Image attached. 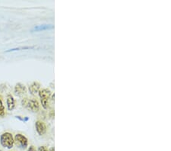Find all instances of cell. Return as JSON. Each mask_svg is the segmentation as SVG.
Instances as JSON below:
<instances>
[{"label":"cell","mask_w":171,"mask_h":151,"mask_svg":"<svg viewBox=\"0 0 171 151\" xmlns=\"http://www.w3.org/2000/svg\"><path fill=\"white\" fill-rule=\"evenodd\" d=\"M0 143L3 147L12 149L15 144V140L12 134L9 132H5L0 136Z\"/></svg>","instance_id":"cell-1"},{"label":"cell","mask_w":171,"mask_h":151,"mask_svg":"<svg viewBox=\"0 0 171 151\" xmlns=\"http://www.w3.org/2000/svg\"><path fill=\"white\" fill-rule=\"evenodd\" d=\"M22 104L23 106L27 108L29 110L32 111V112H38L40 109L39 102H38L37 100H34V99L28 100L27 98H25L22 100Z\"/></svg>","instance_id":"cell-2"},{"label":"cell","mask_w":171,"mask_h":151,"mask_svg":"<svg viewBox=\"0 0 171 151\" xmlns=\"http://www.w3.org/2000/svg\"><path fill=\"white\" fill-rule=\"evenodd\" d=\"M14 140H15V143H16L17 146L20 147L21 148H27V144H28V140H27V138L22 133H17L15 136Z\"/></svg>","instance_id":"cell-3"},{"label":"cell","mask_w":171,"mask_h":151,"mask_svg":"<svg viewBox=\"0 0 171 151\" xmlns=\"http://www.w3.org/2000/svg\"><path fill=\"white\" fill-rule=\"evenodd\" d=\"M35 128H36L37 132L38 133V134L41 135V136L44 135L45 133H46V131H47V128H46L45 123L41 121H36Z\"/></svg>","instance_id":"cell-4"},{"label":"cell","mask_w":171,"mask_h":151,"mask_svg":"<svg viewBox=\"0 0 171 151\" xmlns=\"http://www.w3.org/2000/svg\"><path fill=\"white\" fill-rule=\"evenodd\" d=\"M38 93H39V96L41 98V102L42 101H47V102H49V99H50V96H51V92H50V89H48V88L40 89Z\"/></svg>","instance_id":"cell-5"},{"label":"cell","mask_w":171,"mask_h":151,"mask_svg":"<svg viewBox=\"0 0 171 151\" xmlns=\"http://www.w3.org/2000/svg\"><path fill=\"white\" fill-rule=\"evenodd\" d=\"M27 93V88L22 83H18L15 87V93L17 95H21L22 94H25Z\"/></svg>","instance_id":"cell-6"},{"label":"cell","mask_w":171,"mask_h":151,"mask_svg":"<svg viewBox=\"0 0 171 151\" xmlns=\"http://www.w3.org/2000/svg\"><path fill=\"white\" fill-rule=\"evenodd\" d=\"M6 103L8 111L14 110V108H15V98H13V96H12V95H8V96H7Z\"/></svg>","instance_id":"cell-7"},{"label":"cell","mask_w":171,"mask_h":151,"mask_svg":"<svg viewBox=\"0 0 171 151\" xmlns=\"http://www.w3.org/2000/svg\"><path fill=\"white\" fill-rule=\"evenodd\" d=\"M40 88H41V84L37 82H34L30 86L29 91L31 94L34 95L40 91Z\"/></svg>","instance_id":"cell-8"},{"label":"cell","mask_w":171,"mask_h":151,"mask_svg":"<svg viewBox=\"0 0 171 151\" xmlns=\"http://www.w3.org/2000/svg\"><path fill=\"white\" fill-rule=\"evenodd\" d=\"M53 25H42V26H38L34 28V30L36 31H43L46 30V29H52L53 28Z\"/></svg>","instance_id":"cell-9"},{"label":"cell","mask_w":171,"mask_h":151,"mask_svg":"<svg viewBox=\"0 0 171 151\" xmlns=\"http://www.w3.org/2000/svg\"><path fill=\"white\" fill-rule=\"evenodd\" d=\"M5 114H6V108L3 105L2 100L0 99V117H4Z\"/></svg>","instance_id":"cell-10"},{"label":"cell","mask_w":171,"mask_h":151,"mask_svg":"<svg viewBox=\"0 0 171 151\" xmlns=\"http://www.w3.org/2000/svg\"><path fill=\"white\" fill-rule=\"evenodd\" d=\"M34 48V47H22V48H13L9 50H7L6 52H11V51H15V50H27V49H32Z\"/></svg>","instance_id":"cell-11"},{"label":"cell","mask_w":171,"mask_h":151,"mask_svg":"<svg viewBox=\"0 0 171 151\" xmlns=\"http://www.w3.org/2000/svg\"><path fill=\"white\" fill-rule=\"evenodd\" d=\"M38 151H48V150L46 149V147H44V146H42V147H40L39 148H38Z\"/></svg>","instance_id":"cell-12"},{"label":"cell","mask_w":171,"mask_h":151,"mask_svg":"<svg viewBox=\"0 0 171 151\" xmlns=\"http://www.w3.org/2000/svg\"><path fill=\"white\" fill-rule=\"evenodd\" d=\"M27 151H37L35 147L34 146H31L28 149H27Z\"/></svg>","instance_id":"cell-13"},{"label":"cell","mask_w":171,"mask_h":151,"mask_svg":"<svg viewBox=\"0 0 171 151\" xmlns=\"http://www.w3.org/2000/svg\"><path fill=\"white\" fill-rule=\"evenodd\" d=\"M50 151H55V149H54V147H52V148L50 150Z\"/></svg>","instance_id":"cell-14"},{"label":"cell","mask_w":171,"mask_h":151,"mask_svg":"<svg viewBox=\"0 0 171 151\" xmlns=\"http://www.w3.org/2000/svg\"><path fill=\"white\" fill-rule=\"evenodd\" d=\"M0 151H2V150H0Z\"/></svg>","instance_id":"cell-15"}]
</instances>
